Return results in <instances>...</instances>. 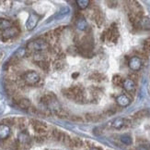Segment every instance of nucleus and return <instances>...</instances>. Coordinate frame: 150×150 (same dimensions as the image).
Listing matches in <instances>:
<instances>
[{
  "label": "nucleus",
  "mask_w": 150,
  "mask_h": 150,
  "mask_svg": "<svg viewBox=\"0 0 150 150\" xmlns=\"http://www.w3.org/2000/svg\"><path fill=\"white\" fill-rule=\"evenodd\" d=\"M139 29L146 31L150 30V19L147 17H142L139 21Z\"/></svg>",
  "instance_id": "nucleus-13"
},
{
  "label": "nucleus",
  "mask_w": 150,
  "mask_h": 150,
  "mask_svg": "<svg viewBox=\"0 0 150 150\" xmlns=\"http://www.w3.org/2000/svg\"><path fill=\"white\" fill-rule=\"evenodd\" d=\"M18 29L17 27H11L6 29V31H4L2 32V38L4 40H8V39H11V38H14L15 36H17L18 34Z\"/></svg>",
  "instance_id": "nucleus-7"
},
{
  "label": "nucleus",
  "mask_w": 150,
  "mask_h": 150,
  "mask_svg": "<svg viewBox=\"0 0 150 150\" xmlns=\"http://www.w3.org/2000/svg\"><path fill=\"white\" fill-rule=\"evenodd\" d=\"M17 103H18V106L22 108V109H29L30 107H31V103L29 99L27 98H18L17 100Z\"/></svg>",
  "instance_id": "nucleus-14"
},
{
  "label": "nucleus",
  "mask_w": 150,
  "mask_h": 150,
  "mask_svg": "<svg viewBox=\"0 0 150 150\" xmlns=\"http://www.w3.org/2000/svg\"><path fill=\"white\" fill-rule=\"evenodd\" d=\"M89 78H90V80H92L94 82H102L104 80V76L102 74L99 73V72L92 73L89 76Z\"/></svg>",
  "instance_id": "nucleus-21"
},
{
  "label": "nucleus",
  "mask_w": 150,
  "mask_h": 150,
  "mask_svg": "<svg viewBox=\"0 0 150 150\" xmlns=\"http://www.w3.org/2000/svg\"><path fill=\"white\" fill-rule=\"evenodd\" d=\"M128 66L134 71H137L142 67V60L139 57H132L128 62Z\"/></svg>",
  "instance_id": "nucleus-6"
},
{
  "label": "nucleus",
  "mask_w": 150,
  "mask_h": 150,
  "mask_svg": "<svg viewBox=\"0 0 150 150\" xmlns=\"http://www.w3.org/2000/svg\"><path fill=\"white\" fill-rule=\"evenodd\" d=\"M54 114H55L57 117H59V118H64V119L68 118V116H69V114H68V112L67 111V110L62 108H57L56 110H54Z\"/></svg>",
  "instance_id": "nucleus-17"
},
{
  "label": "nucleus",
  "mask_w": 150,
  "mask_h": 150,
  "mask_svg": "<svg viewBox=\"0 0 150 150\" xmlns=\"http://www.w3.org/2000/svg\"><path fill=\"white\" fill-rule=\"evenodd\" d=\"M103 116L100 114H96V113H88L85 115V121L88 122H97L102 120Z\"/></svg>",
  "instance_id": "nucleus-11"
},
{
  "label": "nucleus",
  "mask_w": 150,
  "mask_h": 150,
  "mask_svg": "<svg viewBox=\"0 0 150 150\" xmlns=\"http://www.w3.org/2000/svg\"><path fill=\"white\" fill-rule=\"evenodd\" d=\"M112 83L116 86H122L123 83V80L120 75H114L112 78Z\"/></svg>",
  "instance_id": "nucleus-23"
},
{
  "label": "nucleus",
  "mask_w": 150,
  "mask_h": 150,
  "mask_svg": "<svg viewBox=\"0 0 150 150\" xmlns=\"http://www.w3.org/2000/svg\"><path fill=\"white\" fill-rule=\"evenodd\" d=\"M121 141L122 143H123L125 145H127V146H130L132 144V138L131 136L128 135V134H123L121 136Z\"/></svg>",
  "instance_id": "nucleus-25"
},
{
  "label": "nucleus",
  "mask_w": 150,
  "mask_h": 150,
  "mask_svg": "<svg viewBox=\"0 0 150 150\" xmlns=\"http://www.w3.org/2000/svg\"><path fill=\"white\" fill-rule=\"evenodd\" d=\"M89 1L88 0H77L76 1V5L80 9H87L88 6H89Z\"/></svg>",
  "instance_id": "nucleus-22"
},
{
  "label": "nucleus",
  "mask_w": 150,
  "mask_h": 150,
  "mask_svg": "<svg viewBox=\"0 0 150 150\" xmlns=\"http://www.w3.org/2000/svg\"><path fill=\"white\" fill-rule=\"evenodd\" d=\"M63 30H64V28H63V27H59V28H57V29L54 31V37H58V36H60V35L62 34V32H63Z\"/></svg>",
  "instance_id": "nucleus-32"
},
{
  "label": "nucleus",
  "mask_w": 150,
  "mask_h": 150,
  "mask_svg": "<svg viewBox=\"0 0 150 150\" xmlns=\"http://www.w3.org/2000/svg\"><path fill=\"white\" fill-rule=\"evenodd\" d=\"M66 133H64L63 132H61L60 130H57V129H54L53 131V137L56 140V141H62L64 140V137Z\"/></svg>",
  "instance_id": "nucleus-18"
},
{
  "label": "nucleus",
  "mask_w": 150,
  "mask_h": 150,
  "mask_svg": "<svg viewBox=\"0 0 150 150\" xmlns=\"http://www.w3.org/2000/svg\"><path fill=\"white\" fill-rule=\"evenodd\" d=\"M38 66L40 67L42 70H43L44 71H48L49 70V63L46 60H42V61H39L37 62Z\"/></svg>",
  "instance_id": "nucleus-28"
},
{
  "label": "nucleus",
  "mask_w": 150,
  "mask_h": 150,
  "mask_svg": "<svg viewBox=\"0 0 150 150\" xmlns=\"http://www.w3.org/2000/svg\"><path fill=\"white\" fill-rule=\"evenodd\" d=\"M11 27V22L6 19H0V31H6Z\"/></svg>",
  "instance_id": "nucleus-19"
},
{
  "label": "nucleus",
  "mask_w": 150,
  "mask_h": 150,
  "mask_svg": "<svg viewBox=\"0 0 150 150\" xmlns=\"http://www.w3.org/2000/svg\"><path fill=\"white\" fill-rule=\"evenodd\" d=\"M70 120L73 121H76V122H82V121H84V119L83 118H81L80 116H76V115L71 116L70 117Z\"/></svg>",
  "instance_id": "nucleus-30"
},
{
  "label": "nucleus",
  "mask_w": 150,
  "mask_h": 150,
  "mask_svg": "<svg viewBox=\"0 0 150 150\" xmlns=\"http://www.w3.org/2000/svg\"><path fill=\"white\" fill-rule=\"evenodd\" d=\"M105 34H106V40L112 42V43L117 42V40H118V38H119V32L115 23H113L110 27V29L105 32Z\"/></svg>",
  "instance_id": "nucleus-3"
},
{
  "label": "nucleus",
  "mask_w": 150,
  "mask_h": 150,
  "mask_svg": "<svg viewBox=\"0 0 150 150\" xmlns=\"http://www.w3.org/2000/svg\"><path fill=\"white\" fill-rule=\"evenodd\" d=\"M94 19H95V22L98 26H100L103 24L104 22V17L102 15V13L100 11H96L95 14H94Z\"/></svg>",
  "instance_id": "nucleus-16"
},
{
  "label": "nucleus",
  "mask_w": 150,
  "mask_h": 150,
  "mask_svg": "<svg viewBox=\"0 0 150 150\" xmlns=\"http://www.w3.org/2000/svg\"><path fill=\"white\" fill-rule=\"evenodd\" d=\"M83 146V142L80 138H72L71 142V146L72 147H81Z\"/></svg>",
  "instance_id": "nucleus-26"
},
{
  "label": "nucleus",
  "mask_w": 150,
  "mask_h": 150,
  "mask_svg": "<svg viewBox=\"0 0 150 150\" xmlns=\"http://www.w3.org/2000/svg\"><path fill=\"white\" fill-rule=\"evenodd\" d=\"M143 51L147 55L150 53V37H148L144 41V44H143Z\"/></svg>",
  "instance_id": "nucleus-24"
},
{
  "label": "nucleus",
  "mask_w": 150,
  "mask_h": 150,
  "mask_svg": "<svg viewBox=\"0 0 150 150\" xmlns=\"http://www.w3.org/2000/svg\"><path fill=\"white\" fill-rule=\"evenodd\" d=\"M115 112H116V110H114V109H112V108H109L108 110H106V111L104 112V116H112V115H113Z\"/></svg>",
  "instance_id": "nucleus-33"
},
{
  "label": "nucleus",
  "mask_w": 150,
  "mask_h": 150,
  "mask_svg": "<svg viewBox=\"0 0 150 150\" xmlns=\"http://www.w3.org/2000/svg\"><path fill=\"white\" fill-rule=\"evenodd\" d=\"M39 22V16L37 14H30L27 22H26V28L29 31L33 30Z\"/></svg>",
  "instance_id": "nucleus-8"
},
{
  "label": "nucleus",
  "mask_w": 150,
  "mask_h": 150,
  "mask_svg": "<svg viewBox=\"0 0 150 150\" xmlns=\"http://www.w3.org/2000/svg\"><path fill=\"white\" fill-rule=\"evenodd\" d=\"M123 88L125 89V91H127L128 93L134 95L135 92V82L132 81L131 79H126L123 80V83H122Z\"/></svg>",
  "instance_id": "nucleus-9"
},
{
  "label": "nucleus",
  "mask_w": 150,
  "mask_h": 150,
  "mask_svg": "<svg viewBox=\"0 0 150 150\" xmlns=\"http://www.w3.org/2000/svg\"><path fill=\"white\" fill-rule=\"evenodd\" d=\"M10 128L6 124H0V138L6 139L10 135Z\"/></svg>",
  "instance_id": "nucleus-12"
},
{
  "label": "nucleus",
  "mask_w": 150,
  "mask_h": 150,
  "mask_svg": "<svg viewBox=\"0 0 150 150\" xmlns=\"http://www.w3.org/2000/svg\"><path fill=\"white\" fill-rule=\"evenodd\" d=\"M18 141L21 143H22V144H27V143L30 141L29 135L26 133H21L18 135Z\"/></svg>",
  "instance_id": "nucleus-27"
},
{
  "label": "nucleus",
  "mask_w": 150,
  "mask_h": 150,
  "mask_svg": "<svg viewBox=\"0 0 150 150\" xmlns=\"http://www.w3.org/2000/svg\"><path fill=\"white\" fill-rule=\"evenodd\" d=\"M148 115H149V111L147 109H142V110H140V111H138V112H136L134 115V118L139 120V119H142V118H145V117H147Z\"/></svg>",
  "instance_id": "nucleus-20"
},
{
  "label": "nucleus",
  "mask_w": 150,
  "mask_h": 150,
  "mask_svg": "<svg viewBox=\"0 0 150 150\" xmlns=\"http://www.w3.org/2000/svg\"><path fill=\"white\" fill-rule=\"evenodd\" d=\"M107 4H108L109 8H116L117 5H118V2L112 0V1H107Z\"/></svg>",
  "instance_id": "nucleus-34"
},
{
  "label": "nucleus",
  "mask_w": 150,
  "mask_h": 150,
  "mask_svg": "<svg viewBox=\"0 0 150 150\" xmlns=\"http://www.w3.org/2000/svg\"><path fill=\"white\" fill-rule=\"evenodd\" d=\"M54 69H56V70H59V69H61V68L63 67V63H62L61 60H57L54 62Z\"/></svg>",
  "instance_id": "nucleus-31"
},
{
  "label": "nucleus",
  "mask_w": 150,
  "mask_h": 150,
  "mask_svg": "<svg viewBox=\"0 0 150 150\" xmlns=\"http://www.w3.org/2000/svg\"><path fill=\"white\" fill-rule=\"evenodd\" d=\"M116 102L121 107H127V106L130 105L131 100H130V98L127 95H120L119 96H117Z\"/></svg>",
  "instance_id": "nucleus-10"
},
{
  "label": "nucleus",
  "mask_w": 150,
  "mask_h": 150,
  "mask_svg": "<svg viewBox=\"0 0 150 150\" xmlns=\"http://www.w3.org/2000/svg\"><path fill=\"white\" fill-rule=\"evenodd\" d=\"M110 127H112L114 129L120 130L122 128H126L131 126V121H129L128 119H123V118H117L113 120L112 122H110Z\"/></svg>",
  "instance_id": "nucleus-4"
},
{
  "label": "nucleus",
  "mask_w": 150,
  "mask_h": 150,
  "mask_svg": "<svg viewBox=\"0 0 150 150\" xmlns=\"http://www.w3.org/2000/svg\"><path fill=\"white\" fill-rule=\"evenodd\" d=\"M138 150H149V148L146 146H140Z\"/></svg>",
  "instance_id": "nucleus-36"
},
{
  "label": "nucleus",
  "mask_w": 150,
  "mask_h": 150,
  "mask_svg": "<svg viewBox=\"0 0 150 150\" xmlns=\"http://www.w3.org/2000/svg\"><path fill=\"white\" fill-rule=\"evenodd\" d=\"M68 11H69V9H67V8H64V9H62L60 12H59V14H58V16H59L60 18H62L63 16H66L67 13H68Z\"/></svg>",
  "instance_id": "nucleus-35"
},
{
  "label": "nucleus",
  "mask_w": 150,
  "mask_h": 150,
  "mask_svg": "<svg viewBox=\"0 0 150 150\" xmlns=\"http://www.w3.org/2000/svg\"><path fill=\"white\" fill-rule=\"evenodd\" d=\"M27 47L30 51L34 52H42L43 50H46L49 47V44L45 42L43 39H36L34 41H31L28 44Z\"/></svg>",
  "instance_id": "nucleus-1"
},
{
  "label": "nucleus",
  "mask_w": 150,
  "mask_h": 150,
  "mask_svg": "<svg viewBox=\"0 0 150 150\" xmlns=\"http://www.w3.org/2000/svg\"><path fill=\"white\" fill-rule=\"evenodd\" d=\"M90 150H101V149H100V148H98V147H93V148H91Z\"/></svg>",
  "instance_id": "nucleus-37"
},
{
  "label": "nucleus",
  "mask_w": 150,
  "mask_h": 150,
  "mask_svg": "<svg viewBox=\"0 0 150 150\" xmlns=\"http://www.w3.org/2000/svg\"><path fill=\"white\" fill-rule=\"evenodd\" d=\"M76 28L78 30H80V31H84V30H86L87 27H88V23H87V21L84 18H79V19H77V21H76Z\"/></svg>",
  "instance_id": "nucleus-15"
},
{
  "label": "nucleus",
  "mask_w": 150,
  "mask_h": 150,
  "mask_svg": "<svg viewBox=\"0 0 150 150\" xmlns=\"http://www.w3.org/2000/svg\"><path fill=\"white\" fill-rule=\"evenodd\" d=\"M23 81L28 85H35L40 82V76L33 70H29L23 75Z\"/></svg>",
  "instance_id": "nucleus-2"
},
{
  "label": "nucleus",
  "mask_w": 150,
  "mask_h": 150,
  "mask_svg": "<svg viewBox=\"0 0 150 150\" xmlns=\"http://www.w3.org/2000/svg\"><path fill=\"white\" fill-rule=\"evenodd\" d=\"M26 53H27V51H26L25 48H19V49H18V51L15 53L14 57H17V58H21V57H25Z\"/></svg>",
  "instance_id": "nucleus-29"
},
{
  "label": "nucleus",
  "mask_w": 150,
  "mask_h": 150,
  "mask_svg": "<svg viewBox=\"0 0 150 150\" xmlns=\"http://www.w3.org/2000/svg\"><path fill=\"white\" fill-rule=\"evenodd\" d=\"M31 125L33 127L34 131L40 134H44L47 132V125L44 122L37 121V120H31Z\"/></svg>",
  "instance_id": "nucleus-5"
}]
</instances>
